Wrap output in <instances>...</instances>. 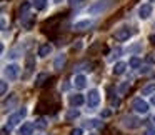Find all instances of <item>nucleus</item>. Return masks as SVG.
<instances>
[{
	"mask_svg": "<svg viewBox=\"0 0 155 135\" xmlns=\"http://www.w3.org/2000/svg\"><path fill=\"white\" fill-rule=\"evenodd\" d=\"M110 104H112V107H118V105H120V98H118V97H112Z\"/></svg>",
	"mask_w": 155,
	"mask_h": 135,
	"instance_id": "28",
	"label": "nucleus"
},
{
	"mask_svg": "<svg viewBox=\"0 0 155 135\" xmlns=\"http://www.w3.org/2000/svg\"><path fill=\"white\" fill-rule=\"evenodd\" d=\"M35 64H37V60H35V55L28 54L27 57H25V70L30 74V72L35 68Z\"/></svg>",
	"mask_w": 155,
	"mask_h": 135,
	"instance_id": "11",
	"label": "nucleus"
},
{
	"mask_svg": "<svg viewBox=\"0 0 155 135\" xmlns=\"http://www.w3.org/2000/svg\"><path fill=\"white\" fill-rule=\"evenodd\" d=\"M18 114H20L22 117H25V115H27V108H25V107H22L20 110H18Z\"/></svg>",
	"mask_w": 155,
	"mask_h": 135,
	"instance_id": "34",
	"label": "nucleus"
},
{
	"mask_svg": "<svg viewBox=\"0 0 155 135\" xmlns=\"http://www.w3.org/2000/svg\"><path fill=\"white\" fill-rule=\"evenodd\" d=\"M45 4H47V0H35V8L37 10H44Z\"/></svg>",
	"mask_w": 155,
	"mask_h": 135,
	"instance_id": "25",
	"label": "nucleus"
},
{
	"mask_svg": "<svg viewBox=\"0 0 155 135\" xmlns=\"http://www.w3.org/2000/svg\"><path fill=\"white\" fill-rule=\"evenodd\" d=\"M128 65H130V68H140L142 60L138 57H132L130 60H128Z\"/></svg>",
	"mask_w": 155,
	"mask_h": 135,
	"instance_id": "20",
	"label": "nucleus"
},
{
	"mask_svg": "<svg viewBox=\"0 0 155 135\" xmlns=\"http://www.w3.org/2000/svg\"><path fill=\"white\" fill-rule=\"evenodd\" d=\"M108 115H110V110H104V112H102V117H108Z\"/></svg>",
	"mask_w": 155,
	"mask_h": 135,
	"instance_id": "35",
	"label": "nucleus"
},
{
	"mask_svg": "<svg viewBox=\"0 0 155 135\" xmlns=\"http://www.w3.org/2000/svg\"><path fill=\"white\" fill-rule=\"evenodd\" d=\"M128 88H130V84H128V82L120 84V87H118V95H124L125 92H128Z\"/></svg>",
	"mask_w": 155,
	"mask_h": 135,
	"instance_id": "24",
	"label": "nucleus"
},
{
	"mask_svg": "<svg viewBox=\"0 0 155 135\" xmlns=\"http://www.w3.org/2000/svg\"><path fill=\"white\" fill-rule=\"evenodd\" d=\"M155 94V84H148L142 88V95H153Z\"/></svg>",
	"mask_w": 155,
	"mask_h": 135,
	"instance_id": "19",
	"label": "nucleus"
},
{
	"mask_svg": "<svg viewBox=\"0 0 155 135\" xmlns=\"http://www.w3.org/2000/svg\"><path fill=\"white\" fill-rule=\"evenodd\" d=\"M84 102H87V98H84V95L82 94H75V95H70V105L72 107H80Z\"/></svg>",
	"mask_w": 155,
	"mask_h": 135,
	"instance_id": "10",
	"label": "nucleus"
},
{
	"mask_svg": "<svg viewBox=\"0 0 155 135\" xmlns=\"http://www.w3.org/2000/svg\"><path fill=\"white\" fill-rule=\"evenodd\" d=\"M34 123H24L20 128H18V135H32L34 132Z\"/></svg>",
	"mask_w": 155,
	"mask_h": 135,
	"instance_id": "14",
	"label": "nucleus"
},
{
	"mask_svg": "<svg viewBox=\"0 0 155 135\" xmlns=\"http://www.w3.org/2000/svg\"><path fill=\"white\" fill-rule=\"evenodd\" d=\"M78 115H80V112H78L77 108H70V110L67 112V115H65V118H67V122H70V120L78 118Z\"/></svg>",
	"mask_w": 155,
	"mask_h": 135,
	"instance_id": "18",
	"label": "nucleus"
},
{
	"mask_svg": "<svg viewBox=\"0 0 155 135\" xmlns=\"http://www.w3.org/2000/svg\"><path fill=\"white\" fill-rule=\"evenodd\" d=\"M70 135H82V128H74L70 132Z\"/></svg>",
	"mask_w": 155,
	"mask_h": 135,
	"instance_id": "32",
	"label": "nucleus"
},
{
	"mask_svg": "<svg viewBox=\"0 0 155 135\" xmlns=\"http://www.w3.org/2000/svg\"><path fill=\"white\" fill-rule=\"evenodd\" d=\"M150 15H152V5L150 4L140 5V8H138V17H140L142 20H147Z\"/></svg>",
	"mask_w": 155,
	"mask_h": 135,
	"instance_id": "7",
	"label": "nucleus"
},
{
	"mask_svg": "<svg viewBox=\"0 0 155 135\" xmlns=\"http://www.w3.org/2000/svg\"><path fill=\"white\" fill-rule=\"evenodd\" d=\"M48 78H50V75L42 72V74H38L37 78H35V85H37V87H42V85H45V82H48Z\"/></svg>",
	"mask_w": 155,
	"mask_h": 135,
	"instance_id": "16",
	"label": "nucleus"
},
{
	"mask_svg": "<svg viewBox=\"0 0 155 135\" xmlns=\"http://www.w3.org/2000/svg\"><path fill=\"white\" fill-rule=\"evenodd\" d=\"M132 108H134L137 114H147L148 112V104L143 100V98H134V102H132Z\"/></svg>",
	"mask_w": 155,
	"mask_h": 135,
	"instance_id": "1",
	"label": "nucleus"
},
{
	"mask_svg": "<svg viewBox=\"0 0 155 135\" xmlns=\"http://www.w3.org/2000/svg\"><path fill=\"white\" fill-rule=\"evenodd\" d=\"M18 48H14V50H10V52H8V58H17L18 57Z\"/></svg>",
	"mask_w": 155,
	"mask_h": 135,
	"instance_id": "29",
	"label": "nucleus"
},
{
	"mask_svg": "<svg viewBox=\"0 0 155 135\" xmlns=\"http://www.w3.org/2000/svg\"><path fill=\"white\" fill-rule=\"evenodd\" d=\"M92 27V20H82V22H77L74 25V30L77 32H82V30H87V28Z\"/></svg>",
	"mask_w": 155,
	"mask_h": 135,
	"instance_id": "13",
	"label": "nucleus"
},
{
	"mask_svg": "<svg viewBox=\"0 0 155 135\" xmlns=\"http://www.w3.org/2000/svg\"><path fill=\"white\" fill-rule=\"evenodd\" d=\"M105 8H107V0H102V2H97V4H94V5L88 7V14L97 15V14H102Z\"/></svg>",
	"mask_w": 155,
	"mask_h": 135,
	"instance_id": "5",
	"label": "nucleus"
},
{
	"mask_svg": "<svg viewBox=\"0 0 155 135\" xmlns=\"http://www.w3.org/2000/svg\"><path fill=\"white\" fill-rule=\"evenodd\" d=\"M147 62L148 64H155V57L153 55H147Z\"/></svg>",
	"mask_w": 155,
	"mask_h": 135,
	"instance_id": "33",
	"label": "nucleus"
},
{
	"mask_svg": "<svg viewBox=\"0 0 155 135\" xmlns=\"http://www.w3.org/2000/svg\"><path fill=\"white\" fill-rule=\"evenodd\" d=\"M147 135H155V125H150L147 128Z\"/></svg>",
	"mask_w": 155,
	"mask_h": 135,
	"instance_id": "31",
	"label": "nucleus"
},
{
	"mask_svg": "<svg viewBox=\"0 0 155 135\" xmlns=\"http://www.w3.org/2000/svg\"><path fill=\"white\" fill-rule=\"evenodd\" d=\"M0 94H2V95L7 94V82H5V80L0 82Z\"/></svg>",
	"mask_w": 155,
	"mask_h": 135,
	"instance_id": "26",
	"label": "nucleus"
},
{
	"mask_svg": "<svg viewBox=\"0 0 155 135\" xmlns=\"http://www.w3.org/2000/svg\"><path fill=\"white\" fill-rule=\"evenodd\" d=\"M74 85H75V88H78V90H82V88L87 87V78H85V75H75Z\"/></svg>",
	"mask_w": 155,
	"mask_h": 135,
	"instance_id": "12",
	"label": "nucleus"
},
{
	"mask_svg": "<svg viewBox=\"0 0 155 135\" xmlns=\"http://www.w3.org/2000/svg\"><path fill=\"white\" fill-rule=\"evenodd\" d=\"M153 122H155V115H153Z\"/></svg>",
	"mask_w": 155,
	"mask_h": 135,
	"instance_id": "40",
	"label": "nucleus"
},
{
	"mask_svg": "<svg viewBox=\"0 0 155 135\" xmlns=\"http://www.w3.org/2000/svg\"><path fill=\"white\" fill-rule=\"evenodd\" d=\"M150 2H152V4H155V0H150Z\"/></svg>",
	"mask_w": 155,
	"mask_h": 135,
	"instance_id": "39",
	"label": "nucleus"
},
{
	"mask_svg": "<svg viewBox=\"0 0 155 135\" xmlns=\"http://www.w3.org/2000/svg\"><path fill=\"white\" fill-rule=\"evenodd\" d=\"M34 127L37 128V130H44V128L47 127V122H45L44 118H37V120L34 122Z\"/></svg>",
	"mask_w": 155,
	"mask_h": 135,
	"instance_id": "22",
	"label": "nucleus"
},
{
	"mask_svg": "<svg viewBox=\"0 0 155 135\" xmlns=\"http://www.w3.org/2000/svg\"><path fill=\"white\" fill-rule=\"evenodd\" d=\"M148 40H150L152 44H155V34H153V35H150V37H148Z\"/></svg>",
	"mask_w": 155,
	"mask_h": 135,
	"instance_id": "36",
	"label": "nucleus"
},
{
	"mask_svg": "<svg viewBox=\"0 0 155 135\" xmlns=\"http://www.w3.org/2000/svg\"><path fill=\"white\" fill-rule=\"evenodd\" d=\"M87 127H88V128H100V127H104V125H102L100 120H97V118H92V120L87 122Z\"/></svg>",
	"mask_w": 155,
	"mask_h": 135,
	"instance_id": "21",
	"label": "nucleus"
},
{
	"mask_svg": "<svg viewBox=\"0 0 155 135\" xmlns=\"http://www.w3.org/2000/svg\"><path fill=\"white\" fill-rule=\"evenodd\" d=\"M150 104H152V105H155V94L152 95V98H150Z\"/></svg>",
	"mask_w": 155,
	"mask_h": 135,
	"instance_id": "38",
	"label": "nucleus"
},
{
	"mask_svg": "<svg viewBox=\"0 0 155 135\" xmlns=\"http://www.w3.org/2000/svg\"><path fill=\"white\" fill-rule=\"evenodd\" d=\"M153 28H155V25H153Z\"/></svg>",
	"mask_w": 155,
	"mask_h": 135,
	"instance_id": "41",
	"label": "nucleus"
},
{
	"mask_svg": "<svg viewBox=\"0 0 155 135\" xmlns=\"http://www.w3.org/2000/svg\"><path fill=\"white\" fill-rule=\"evenodd\" d=\"M4 74H5V77H7L8 80H17L18 74H20V67H18V65H15V64H10V65H7V67H5Z\"/></svg>",
	"mask_w": 155,
	"mask_h": 135,
	"instance_id": "2",
	"label": "nucleus"
},
{
	"mask_svg": "<svg viewBox=\"0 0 155 135\" xmlns=\"http://www.w3.org/2000/svg\"><path fill=\"white\" fill-rule=\"evenodd\" d=\"M125 68H127V64L125 62H117V64L114 65V75H122L125 72Z\"/></svg>",
	"mask_w": 155,
	"mask_h": 135,
	"instance_id": "17",
	"label": "nucleus"
},
{
	"mask_svg": "<svg viewBox=\"0 0 155 135\" xmlns=\"http://www.w3.org/2000/svg\"><path fill=\"white\" fill-rule=\"evenodd\" d=\"M115 40H118V42H125V40H128V38L132 37V30L128 27H122V28H118L117 32H115Z\"/></svg>",
	"mask_w": 155,
	"mask_h": 135,
	"instance_id": "4",
	"label": "nucleus"
},
{
	"mask_svg": "<svg viewBox=\"0 0 155 135\" xmlns=\"http://www.w3.org/2000/svg\"><path fill=\"white\" fill-rule=\"evenodd\" d=\"M5 27H7V22H5V18H2V28L5 30Z\"/></svg>",
	"mask_w": 155,
	"mask_h": 135,
	"instance_id": "37",
	"label": "nucleus"
},
{
	"mask_svg": "<svg viewBox=\"0 0 155 135\" xmlns=\"http://www.w3.org/2000/svg\"><path fill=\"white\" fill-rule=\"evenodd\" d=\"M15 104H17V95H12V98H10V100L4 102V110H7V108H10L12 105H15Z\"/></svg>",
	"mask_w": 155,
	"mask_h": 135,
	"instance_id": "23",
	"label": "nucleus"
},
{
	"mask_svg": "<svg viewBox=\"0 0 155 135\" xmlns=\"http://www.w3.org/2000/svg\"><path fill=\"white\" fill-rule=\"evenodd\" d=\"M52 50H54V47H52L50 44H44L38 48V55H40V57H47V55L52 54Z\"/></svg>",
	"mask_w": 155,
	"mask_h": 135,
	"instance_id": "15",
	"label": "nucleus"
},
{
	"mask_svg": "<svg viewBox=\"0 0 155 135\" xmlns=\"http://www.w3.org/2000/svg\"><path fill=\"white\" fill-rule=\"evenodd\" d=\"M124 125L127 128H137L140 125V120L135 115H127V117H124Z\"/></svg>",
	"mask_w": 155,
	"mask_h": 135,
	"instance_id": "6",
	"label": "nucleus"
},
{
	"mask_svg": "<svg viewBox=\"0 0 155 135\" xmlns=\"http://www.w3.org/2000/svg\"><path fill=\"white\" fill-rule=\"evenodd\" d=\"M22 118H24V117H22V115L18 114V112H17V114H14V115H10V117H8V120H7V128L10 130V128L17 127V125L20 123Z\"/></svg>",
	"mask_w": 155,
	"mask_h": 135,
	"instance_id": "8",
	"label": "nucleus"
},
{
	"mask_svg": "<svg viewBox=\"0 0 155 135\" xmlns=\"http://www.w3.org/2000/svg\"><path fill=\"white\" fill-rule=\"evenodd\" d=\"M98 104H100V94H98V90H90L87 94V105L90 108H95Z\"/></svg>",
	"mask_w": 155,
	"mask_h": 135,
	"instance_id": "3",
	"label": "nucleus"
},
{
	"mask_svg": "<svg viewBox=\"0 0 155 135\" xmlns=\"http://www.w3.org/2000/svg\"><path fill=\"white\" fill-rule=\"evenodd\" d=\"M120 54H122V48L120 47H117L114 52H112V55H114V57H120ZM114 57H112V58H114Z\"/></svg>",
	"mask_w": 155,
	"mask_h": 135,
	"instance_id": "30",
	"label": "nucleus"
},
{
	"mask_svg": "<svg viewBox=\"0 0 155 135\" xmlns=\"http://www.w3.org/2000/svg\"><path fill=\"white\" fill-rule=\"evenodd\" d=\"M84 2H85V0H68V4H70L72 7H80Z\"/></svg>",
	"mask_w": 155,
	"mask_h": 135,
	"instance_id": "27",
	"label": "nucleus"
},
{
	"mask_svg": "<svg viewBox=\"0 0 155 135\" xmlns=\"http://www.w3.org/2000/svg\"><path fill=\"white\" fill-rule=\"evenodd\" d=\"M65 62H67V55H65V54L57 55V58L54 60V68H55L57 72H60L62 68L65 67Z\"/></svg>",
	"mask_w": 155,
	"mask_h": 135,
	"instance_id": "9",
	"label": "nucleus"
}]
</instances>
